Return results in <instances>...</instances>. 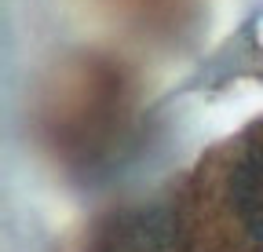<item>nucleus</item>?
<instances>
[{
  "label": "nucleus",
  "mask_w": 263,
  "mask_h": 252,
  "mask_svg": "<svg viewBox=\"0 0 263 252\" xmlns=\"http://www.w3.org/2000/svg\"><path fill=\"white\" fill-rule=\"evenodd\" d=\"M179 212L223 223L241 245L263 252V121L205 157Z\"/></svg>",
  "instance_id": "f03ea898"
},
{
  "label": "nucleus",
  "mask_w": 263,
  "mask_h": 252,
  "mask_svg": "<svg viewBox=\"0 0 263 252\" xmlns=\"http://www.w3.org/2000/svg\"><path fill=\"white\" fill-rule=\"evenodd\" d=\"M91 252H186L176 205H143L110 216Z\"/></svg>",
  "instance_id": "7ed1b4c3"
},
{
  "label": "nucleus",
  "mask_w": 263,
  "mask_h": 252,
  "mask_svg": "<svg viewBox=\"0 0 263 252\" xmlns=\"http://www.w3.org/2000/svg\"><path fill=\"white\" fill-rule=\"evenodd\" d=\"M139 117L128 77L110 62H84L62 81L48 106V143L77 172H110L121 165Z\"/></svg>",
  "instance_id": "f257e3e1"
}]
</instances>
